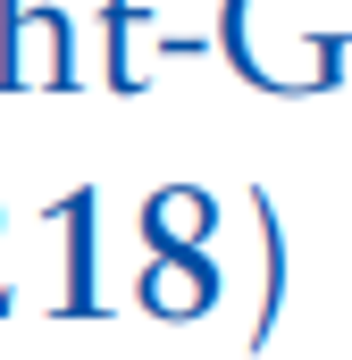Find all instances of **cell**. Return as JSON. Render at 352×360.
Listing matches in <instances>:
<instances>
[{"label":"cell","instance_id":"obj_1","mask_svg":"<svg viewBox=\"0 0 352 360\" xmlns=\"http://www.w3.org/2000/svg\"><path fill=\"white\" fill-rule=\"evenodd\" d=\"M76 84V25L59 8L0 0V92H68Z\"/></svg>","mask_w":352,"mask_h":360},{"label":"cell","instance_id":"obj_2","mask_svg":"<svg viewBox=\"0 0 352 360\" xmlns=\"http://www.w3.org/2000/svg\"><path fill=\"white\" fill-rule=\"evenodd\" d=\"M134 302L151 310V319H201V310H218V260L210 252H151L143 276H134Z\"/></svg>","mask_w":352,"mask_h":360},{"label":"cell","instance_id":"obj_3","mask_svg":"<svg viewBox=\"0 0 352 360\" xmlns=\"http://www.w3.org/2000/svg\"><path fill=\"white\" fill-rule=\"evenodd\" d=\"M92 210H101L92 184H76V193L51 201V226L68 235V285H59V310H68V319H92V310H101V293H92Z\"/></svg>","mask_w":352,"mask_h":360},{"label":"cell","instance_id":"obj_4","mask_svg":"<svg viewBox=\"0 0 352 360\" xmlns=\"http://www.w3.org/2000/svg\"><path fill=\"white\" fill-rule=\"evenodd\" d=\"M210 226H218V201H210L201 184H160V193L143 201V243H151V252H201Z\"/></svg>","mask_w":352,"mask_h":360},{"label":"cell","instance_id":"obj_5","mask_svg":"<svg viewBox=\"0 0 352 360\" xmlns=\"http://www.w3.org/2000/svg\"><path fill=\"white\" fill-rule=\"evenodd\" d=\"M252 218H260V319H252V344L277 335V310H285V226H277V201L252 193Z\"/></svg>","mask_w":352,"mask_h":360},{"label":"cell","instance_id":"obj_6","mask_svg":"<svg viewBox=\"0 0 352 360\" xmlns=\"http://www.w3.org/2000/svg\"><path fill=\"white\" fill-rule=\"evenodd\" d=\"M101 34H109V84H118V92H134V84H143V59H134L143 8H134V0H109V8H101Z\"/></svg>","mask_w":352,"mask_h":360},{"label":"cell","instance_id":"obj_7","mask_svg":"<svg viewBox=\"0 0 352 360\" xmlns=\"http://www.w3.org/2000/svg\"><path fill=\"white\" fill-rule=\"evenodd\" d=\"M0 310H17V293H0Z\"/></svg>","mask_w":352,"mask_h":360}]
</instances>
